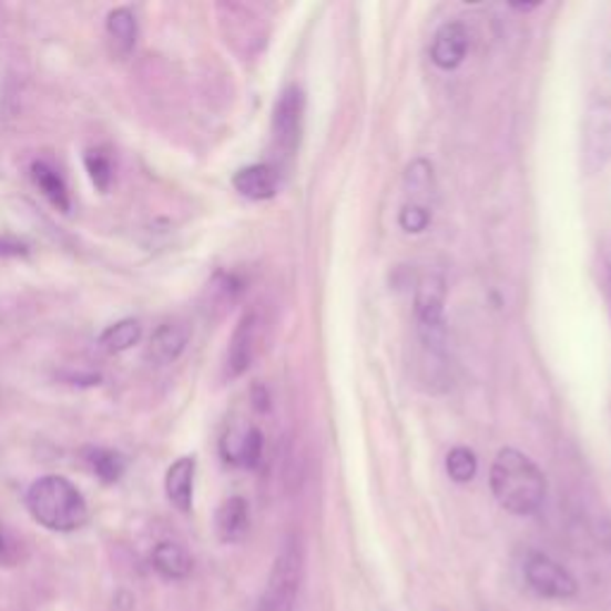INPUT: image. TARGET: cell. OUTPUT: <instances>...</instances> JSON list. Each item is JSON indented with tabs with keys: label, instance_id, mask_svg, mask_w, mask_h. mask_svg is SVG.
Wrapping results in <instances>:
<instances>
[{
	"label": "cell",
	"instance_id": "6da1fadb",
	"mask_svg": "<svg viewBox=\"0 0 611 611\" xmlns=\"http://www.w3.org/2000/svg\"><path fill=\"white\" fill-rule=\"evenodd\" d=\"M490 490L497 505L513 516L538 513L547 497V478L523 451L505 447L490 468Z\"/></svg>",
	"mask_w": 611,
	"mask_h": 611
},
{
	"label": "cell",
	"instance_id": "7a4b0ae2",
	"mask_svg": "<svg viewBox=\"0 0 611 611\" xmlns=\"http://www.w3.org/2000/svg\"><path fill=\"white\" fill-rule=\"evenodd\" d=\"M27 509L39 526L55 532L80 530L89 521L86 499L62 476H43L31 485Z\"/></svg>",
	"mask_w": 611,
	"mask_h": 611
},
{
	"label": "cell",
	"instance_id": "3957f363",
	"mask_svg": "<svg viewBox=\"0 0 611 611\" xmlns=\"http://www.w3.org/2000/svg\"><path fill=\"white\" fill-rule=\"evenodd\" d=\"M445 306H447L445 277L437 273H426L418 279L414 292V313H416V327H418V337L422 342V347L435 356H442L447 347Z\"/></svg>",
	"mask_w": 611,
	"mask_h": 611
},
{
	"label": "cell",
	"instance_id": "277c9868",
	"mask_svg": "<svg viewBox=\"0 0 611 611\" xmlns=\"http://www.w3.org/2000/svg\"><path fill=\"white\" fill-rule=\"evenodd\" d=\"M304 113H306V96L304 91L289 84L282 89L279 99L273 111V153L277 163H287L299 151L302 132H304Z\"/></svg>",
	"mask_w": 611,
	"mask_h": 611
},
{
	"label": "cell",
	"instance_id": "5b68a950",
	"mask_svg": "<svg viewBox=\"0 0 611 611\" xmlns=\"http://www.w3.org/2000/svg\"><path fill=\"white\" fill-rule=\"evenodd\" d=\"M302 569L304 563L299 544L287 542L273 563L268 588L263 592L258 611H292L302 585Z\"/></svg>",
	"mask_w": 611,
	"mask_h": 611
},
{
	"label": "cell",
	"instance_id": "8992f818",
	"mask_svg": "<svg viewBox=\"0 0 611 611\" xmlns=\"http://www.w3.org/2000/svg\"><path fill=\"white\" fill-rule=\"evenodd\" d=\"M581 163L588 175L611 163V96H600L588 105L581 139Z\"/></svg>",
	"mask_w": 611,
	"mask_h": 611
},
{
	"label": "cell",
	"instance_id": "52a82bcc",
	"mask_svg": "<svg viewBox=\"0 0 611 611\" xmlns=\"http://www.w3.org/2000/svg\"><path fill=\"white\" fill-rule=\"evenodd\" d=\"M526 583L547 600H571L578 594L576 578L559 561L542 552H530L523 561Z\"/></svg>",
	"mask_w": 611,
	"mask_h": 611
},
{
	"label": "cell",
	"instance_id": "ba28073f",
	"mask_svg": "<svg viewBox=\"0 0 611 611\" xmlns=\"http://www.w3.org/2000/svg\"><path fill=\"white\" fill-rule=\"evenodd\" d=\"M221 451L232 466L256 468L263 457V432L254 426H234L221 440Z\"/></svg>",
	"mask_w": 611,
	"mask_h": 611
},
{
	"label": "cell",
	"instance_id": "9c48e42d",
	"mask_svg": "<svg viewBox=\"0 0 611 611\" xmlns=\"http://www.w3.org/2000/svg\"><path fill=\"white\" fill-rule=\"evenodd\" d=\"M468 55V29L461 22H447L435 31L430 58L440 70H457Z\"/></svg>",
	"mask_w": 611,
	"mask_h": 611
},
{
	"label": "cell",
	"instance_id": "30bf717a",
	"mask_svg": "<svg viewBox=\"0 0 611 611\" xmlns=\"http://www.w3.org/2000/svg\"><path fill=\"white\" fill-rule=\"evenodd\" d=\"M256 335H258V318L256 313H246L237 323L230 339L227 349V375L230 378H240L244 375L256 356Z\"/></svg>",
	"mask_w": 611,
	"mask_h": 611
},
{
	"label": "cell",
	"instance_id": "8fae6325",
	"mask_svg": "<svg viewBox=\"0 0 611 611\" xmlns=\"http://www.w3.org/2000/svg\"><path fill=\"white\" fill-rule=\"evenodd\" d=\"M234 190L251 201H268L279 190V170L271 163H256L237 170L232 177Z\"/></svg>",
	"mask_w": 611,
	"mask_h": 611
},
{
	"label": "cell",
	"instance_id": "7c38bea8",
	"mask_svg": "<svg viewBox=\"0 0 611 611\" xmlns=\"http://www.w3.org/2000/svg\"><path fill=\"white\" fill-rule=\"evenodd\" d=\"M194 476H196L194 457L177 459L165 473V495L170 499V505L182 513H190L194 507Z\"/></svg>",
	"mask_w": 611,
	"mask_h": 611
},
{
	"label": "cell",
	"instance_id": "4fadbf2b",
	"mask_svg": "<svg viewBox=\"0 0 611 611\" xmlns=\"http://www.w3.org/2000/svg\"><path fill=\"white\" fill-rule=\"evenodd\" d=\"M190 337L192 335H190V327H186V325L165 323V325L159 327V330L153 333L146 356L151 358L153 364H159V366L175 364L177 358L184 354L186 344H190Z\"/></svg>",
	"mask_w": 611,
	"mask_h": 611
},
{
	"label": "cell",
	"instance_id": "5bb4252c",
	"mask_svg": "<svg viewBox=\"0 0 611 611\" xmlns=\"http://www.w3.org/2000/svg\"><path fill=\"white\" fill-rule=\"evenodd\" d=\"M251 526V513L244 497H230L215 513V532L221 542L237 544L246 538Z\"/></svg>",
	"mask_w": 611,
	"mask_h": 611
},
{
	"label": "cell",
	"instance_id": "9a60e30c",
	"mask_svg": "<svg viewBox=\"0 0 611 611\" xmlns=\"http://www.w3.org/2000/svg\"><path fill=\"white\" fill-rule=\"evenodd\" d=\"M151 561H153V569L163 578H167V581H184V578H190L194 569L190 552H186L182 544L167 542V540L153 547Z\"/></svg>",
	"mask_w": 611,
	"mask_h": 611
},
{
	"label": "cell",
	"instance_id": "2e32d148",
	"mask_svg": "<svg viewBox=\"0 0 611 611\" xmlns=\"http://www.w3.org/2000/svg\"><path fill=\"white\" fill-rule=\"evenodd\" d=\"M105 31H108V39L113 43V51L120 58L130 55L134 51L139 27H136L134 12L130 8H115L111 14H108Z\"/></svg>",
	"mask_w": 611,
	"mask_h": 611
},
{
	"label": "cell",
	"instance_id": "e0dca14e",
	"mask_svg": "<svg viewBox=\"0 0 611 611\" xmlns=\"http://www.w3.org/2000/svg\"><path fill=\"white\" fill-rule=\"evenodd\" d=\"M31 180H34V184L41 190V194L49 198L53 206L62 213L70 211V194H68V186L65 182H62V177L58 175V172L49 165V163H34L31 165Z\"/></svg>",
	"mask_w": 611,
	"mask_h": 611
},
{
	"label": "cell",
	"instance_id": "ac0fdd59",
	"mask_svg": "<svg viewBox=\"0 0 611 611\" xmlns=\"http://www.w3.org/2000/svg\"><path fill=\"white\" fill-rule=\"evenodd\" d=\"M406 190H409V201L416 206H428L430 208V194L435 190V177H432V165L422 159H416L409 167H406Z\"/></svg>",
	"mask_w": 611,
	"mask_h": 611
},
{
	"label": "cell",
	"instance_id": "d6986e66",
	"mask_svg": "<svg viewBox=\"0 0 611 611\" xmlns=\"http://www.w3.org/2000/svg\"><path fill=\"white\" fill-rule=\"evenodd\" d=\"M86 461L93 468V473H96L108 485L118 482L124 476V471H128V461L122 459V454H118L113 449L93 447L86 451Z\"/></svg>",
	"mask_w": 611,
	"mask_h": 611
},
{
	"label": "cell",
	"instance_id": "ffe728a7",
	"mask_svg": "<svg viewBox=\"0 0 611 611\" xmlns=\"http://www.w3.org/2000/svg\"><path fill=\"white\" fill-rule=\"evenodd\" d=\"M139 339H141V325L136 320H120L108 327V330L101 335V347L108 354H120L132 349Z\"/></svg>",
	"mask_w": 611,
	"mask_h": 611
},
{
	"label": "cell",
	"instance_id": "44dd1931",
	"mask_svg": "<svg viewBox=\"0 0 611 611\" xmlns=\"http://www.w3.org/2000/svg\"><path fill=\"white\" fill-rule=\"evenodd\" d=\"M445 468H447V476L454 480V482H471L478 473V459L473 449L468 447H454L449 454H447V461H445Z\"/></svg>",
	"mask_w": 611,
	"mask_h": 611
},
{
	"label": "cell",
	"instance_id": "7402d4cb",
	"mask_svg": "<svg viewBox=\"0 0 611 611\" xmlns=\"http://www.w3.org/2000/svg\"><path fill=\"white\" fill-rule=\"evenodd\" d=\"M84 165H86V172L89 177L93 182V186H96L99 192H108L111 190V182H113V165L111 161H108V155L101 153V151H89L84 155Z\"/></svg>",
	"mask_w": 611,
	"mask_h": 611
},
{
	"label": "cell",
	"instance_id": "603a6c76",
	"mask_svg": "<svg viewBox=\"0 0 611 611\" xmlns=\"http://www.w3.org/2000/svg\"><path fill=\"white\" fill-rule=\"evenodd\" d=\"M432 223V208L416 206V203H404L399 211V227L409 234L426 232Z\"/></svg>",
	"mask_w": 611,
	"mask_h": 611
},
{
	"label": "cell",
	"instance_id": "cb8c5ba5",
	"mask_svg": "<svg viewBox=\"0 0 611 611\" xmlns=\"http://www.w3.org/2000/svg\"><path fill=\"white\" fill-rule=\"evenodd\" d=\"M0 254H3V256H24L27 254V246L20 244V242L0 240Z\"/></svg>",
	"mask_w": 611,
	"mask_h": 611
},
{
	"label": "cell",
	"instance_id": "d4e9b609",
	"mask_svg": "<svg viewBox=\"0 0 611 611\" xmlns=\"http://www.w3.org/2000/svg\"><path fill=\"white\" fill-rule=\"evenodd\" d=\"M8 552H10V544H8V538H6L3 528H0V559H6Z\"/></svg>",
	"mask_w": 611,
	"mask_h": 611
},
{
	"label": "cell",
	"instance_id": "484cf974",
	"mask_svg": "<svg viewBox=\"0 0 611 611\" xmlns=\"http://www.w3.org/2000/svg\"><path fill=\"white\" fill-rule=\"evenodd\" d=\"M516 10H523V12H528V10H536L538 6H513Z\"/></svg>",
	"mask_w": 611,
	"mask_h": 611
},
{
	"label": "cell",
	"instance_id": "4316f807",
	"mask_svg": "<svg viewBox=\"0 0 611 611\" xmlns=\"http://www.w3.org/2000/svg\"><path fill=\"white\" fill-rule=\"evenodd\" d=\"M607 273H609V285H611V263H609V268H607Z\"/></svg>",
	"mask_w": 611,
	"mask_h": 611
}]
</instances>
